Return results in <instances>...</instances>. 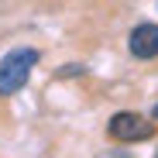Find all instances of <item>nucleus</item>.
I'll return each mask as SVG.
<instances>
[{
	"mask_svg": "<svg viewBox=\"0 0 158 158\" xmlns=\"http://www.w3.org/2000/svg\"><path fill=\"white\" fill-rule=\"evenodd\" d=\"M107 131H110V138H114V141H148V138L155 134L151 120H144L141 114H131V110L114 114L110 124H107Z\"/></svg>",
	"mask_w": 158,
	"mask_h": 158,
	"instance_id": "f03ea898",
	"label": "nucleus"
},
{
	"mask_svg": "<svg viewBox=\"0 0 158 158\" xmlns=\"http://www.w3.org/2000/svg\"><path fill=\"white\" fill-rule=\"evenodd\" d=\"M35 62H38L35 48H14V52H7V55L0 59V96H10V93H17L24 83H28Z\"/></svg>",
	"mask_w": 158,
	"mask_h": 158,
	"instance_id": "f257e3e1",
	"label": "nucleus"
},
{
	"mask_svg": "<svg viewBox=\"0 0 158 158\" xmlns=\"http://www.w3.org/2000/svg\"><path fill=\"white\" fill-rule=\"evenodd\" d=\"M155 117H158V107H155Z\"/></svg>",
	"mask_w": 158,
	"mask_h": 158,
	"instance_id": "39448f33",
	"label": "nucleus"
},
{
	"mask_svg": "<svg viewBox=\"0 0 158 158\" xmlns=\"http://www.w3.org/2000/svg\"><path fill=\"white\" fill-rule=\"evenodd\" d=\"M127 48L134 59H155L158 55V24H138L127 38Z\"/></svg>",
	"mask_w": 158,
	"mask_h": 158,
	"instance_id": "7ed1b4c3",
	"label": "nucleus"
},
{
	"mask_svg": "<svg viewBox=\"0 0 158 158\" xmlns=\"http://www.w3.org/2000/svg\"><path fill=\"white\" fill-rule=\"evenodd\" d=\"M79 72H86V65H79V62H69L65 69H59V79H69V76H79Z\"/></svg>",
	"mask_w": 158,
	"mask_h": 158,
	"instance_id": "20e7f679",
	"label": "nucleus"
}]
</instances>
